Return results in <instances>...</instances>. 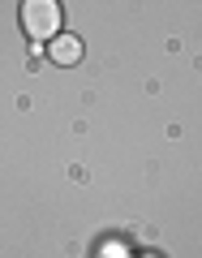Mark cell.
<instances>
[{"instance_id":"obj_1","label":"cell","mask_w":202,"mask_h":258,"mask_svg":"<svg viewBox=\"0 0 202 258\" xmlns=\"http://www.w3.org/2000/svg\"><path fill=\"white\" fill-rule=\"evenodd\" d=\"M22 30H26L35 43H52L60 39V5L56 0H26L22 5Z\"/></svg>"},{"instance_id":"obj_2","label":"cell","mask_w":202,"mask_h":258,"mask_svg":"<svg viewBox=\"0 0 202 258\" xmlns=\"http://www.w3.org/2000/svg\"><path fill=\"white\" fill-rule=\"evenodd\" d=\"M47 56H52L56 64H78V60H82V39H78V35L52 39V43H47Z\"/></svg>"}]
</instances>
